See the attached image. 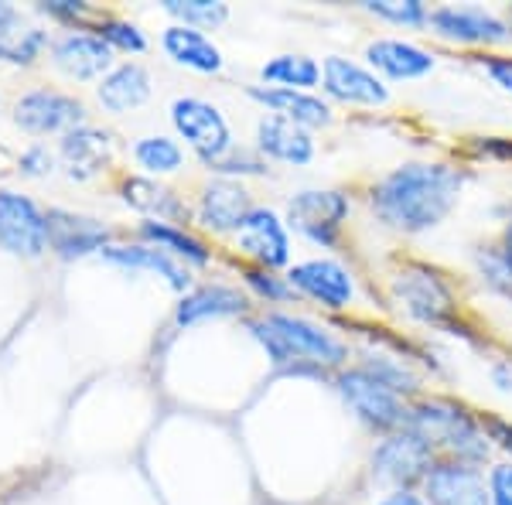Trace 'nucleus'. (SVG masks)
I'll return each mask as SVG.
<instances>
[{
    "instance_id": "f257e3e1",
    "label": "nucleus",
    "mask_w": 512,
    "mask_h": 505,
    "mask_svg": "<svg viewBox=\"0 0 512 505\" xmlns=\"http://www.w3.org/2000/svg\"><path fill=\"white\" fill-rule=\"evenodd\" d=\"M461 185L465 178L451 164H400L373 188V212L379 215V222L400 229V233H427V229L441 226L458 205Z\"/></svg>"
},
{
    "instance_id": "f03ea898",
    "label": "nucleus",
    "mask_w": 512,
    "mask_h": 505,
    "mask_svg": "<svg viewBox=\"0 0 512 505\" xmlns=\"http://www.w3.org/2000/svg\"><path fill=\"white\" fill-rule=\"evenodd\" d=\"M250 331L256 342L270 352L274 362H301V366H342L345 345L328 328H318L294 314H267L263 321H253Z\"/></svg>"
},
{
    "instance_id": "7ed1b4c3",
    "label": "nucleus",
    "mask_w": 512,
    "mask_h": 505,
    "mask_svg": "<svg viewBox=\"0 0 512 505\" xmlns=\"http://www.w3.org/2000/svg\"><path fill=\"white\" fill-rule=\"evenodd\" d=\"M410 434H417L431 451H444L448 461H465V465H478L489 454V441L485 430L475 424L468 410L454 407L444 400H427L410 410Z\"/></svg>"
},
{
    "instance_id": "20e7f679",
    "label": "nucleus",
    "mask_w": 512,
    "mask_h": 505,
    "mask_svg": "<svg viewBox=\"0 0 512 505\" xmlns=\"http://www.w3.org/2000/svg\"><path fill=\"white\" fill-rule=\"evenodd\" d=\"M338 393L349 407L359 413V420H366L376 430H407L410 424V407L386 389L383 383H376L366 369H349L338 376Z\"/></svg>"
},
{
    "instance_id": "39448f33",
    "label": "nucleus",
    "mask_w": 512,
    "mask_h": 505,
    "mask_svg": "<svg viewBox=\"0 0 512 505\" xmlns=\"http://www.w3.org/2000/svg\"><path fill=\"white\" fill-rule=\"evenodd\" d=\"M171 123L188 144L195 147V154L205 164H219L222 157L233 151V137H229V123L212 103L195 96H181L171 103Z\"/></svg>"
},
{
    "instance_id": "423d86ee",
    "label": "nucleus",
    "mask_w": 512,
    "mask_h": 505,
    "mask_svg": "<svg viewBox=\"0 0 512 505\" xmlns=\"http://www.w3.org/2000/svg\"><path fill=\"white\" fill-rule=\"evenodd\" d=\"M393 294L400 308L424 325H448L454 314V297L441 277L427 267H403L393 277Z\"/></svg>"
},
{
    "instance_id": "0eeeda50",
    "label": "nucleus",
    "mask_w": 512,
    "mask_h": 505,
    "mask_svg": "<svg viewBox=\"0 0 512 505\" xmlns=\"http://www.w3.org/2000/svg\"><path fill=\"white\" fill-rule=\"evenodd\" d=\"M434 468V451L410 430L390 434L373 454V475L379 482L396 485V492H410V485L424 482Z\"/></svg>"
},
{
    "instance_id": "6e6552de",
    "label": "nucleus",
    "mask_w": 512,
    "mask_h": 505,
    "mask_svg": "<svg viewBox=\"0 0 512 505\" xmlns=\"http://www.w3.org/2000/svg\"><path fill=\"white\" fill-rule=\"evenodd\" d=\"M0 246L28 260L48 250V219L31 198L0 192Z\"/></svg>"
},
{
    "instance_id": "1a4fd4ad",
    "label": "nucleus",
    "mask_w": 512,
    "mask_h": 505,
    "mask_svg": "<svg viewBox=\"0 0 512 505\" xmlns=\"http://www.w3.org/2000/svg\"><path fill=\"white\" fill-rule=\"evenodd\" d=\"M82 117H86V106L76 96L55 93V89H35L14 103V120L31 134H59V130L69 134L82 127Z\"/></svg>"
},
{
    "instance_id": "9d476101",
    "label": "nucleus",
    "mask_w": 512,
    "mask_h": 505,
    "mask_svg": "<svg viewBox=\"0 0 512 505\" xmlns=\"http://www.w3.org/2000/svg\"><path fill=\"white\" fill-rule=\"evenodd\" d=\"M427 505H492L485 475L465 461H434L431 475L424 478Z\"/></svg>"
},
{
    "instance_id": "9b49d317",
    "label": "nucleus",
    "mask_w": 512,
    "mask_h": 505,
    "mask_svg": "<svg viewBox=\"0 0 512 505\" xmlns=\"http://www.w3.org/2000/svg\"><path fill=\"white\" fill-rule=\"evenodd\" d=\"M236 243L246 256H253L260 267L274 270L284 267L291 260V239H287V229L280 222L277 212L270 209H253L243 219V226L236 229Z\"/></svg>"
},
{
    "instance_id": "f8f14e48",
    "label": "nucleus",
    "mask_w": 512,
    "mask_h": 505,
    "mask_svg": "<svg viewBox=\"0 0 512 505\" xmlns=\"http://www.w3.org/2000/svg\"><path fill=\"white\" fill-rule=\"evenodd\" d=\"M287 284L304 291L308 297H315L318 304L325 308H349L352 297H355V284H352V273L335 260H308V263H297L287 273Z\"/></svg>"
},
{
    "instance_id": "ddd939ff",
    "label": "nucleus",
    "mask_w": 512,
    "mask_h": 505,
    "mask_svg": "<svg viewBox=\"0 0 512 505\" xmlns=\"http://www.w3.org/2000/svg\"><path fill=\"white\" fill-rule=\"evenodd\" d=\"M427 24L441 38L461 41V45H495V41L509 38L506 21L495 18L492 11H482V7H437Z\"/></svg>"
},
{
    "instance_id": "4468645a",
    "label": "nucleus",
    "mask_w": 512,
    "mask_h": 505,
    "mask_svg": "<svg viewBox=\"0 0 512 505\" xmlns=\"http://www.w3.org/2000/svg\"><path fill=\"white\" fill-rule=\"evenodd\" d=\"M291 226L315 243H335L338 226L349 215V198L342 192H301L291 198Z\"/></svg>"
},
{
    "instance_id": "2eb2a0df",
    "label": "nucleus",
    "mask_w": 512,
    "mask_h": 505,
    "mask_svg": "<svg viewBox=\"0 0 512 505\" xmlns=\"http://www.w3.org/2000/svg\"><path fill=\"white\" fill-rule=\"evenodd\" d=\"M321 79H325V93L342 99V103H355V106H383L390 103V89L383 86V79L376 72L362 69L349 59H325L321 65Z\"/></svg>"
},
{
    "instance_id": "dca6fc26",
    "label": "nucleus",
    "mask_w": 512,
    "mask_h": 505,
    "mask_svg": "<svg viewBox=\"0 0 512 505\" xmlns=\"http://www.w3.org/2000/svg\"><path fill=\"white\" fill-rule=\"evenodd\" d=\"M48 219V246L62 256V260H76V256H86L99 250H106V239H110V229L96 219H86V215L65 212V209H52L45 215Z\"/></svg>"
},
{
    "instance_id": "f3484780",
    "label": "nucleus",
    "mask_w": 512,
    "mask_h": 505,
    "mask_svg": "<svg viewBox=\"0 0 512 505\" xmlns=\"http://www.w3.org/2000/svg\"><path fill=\"white\" fill-rule=\"evenodd\" d=\"M55 65L72 79H96L113 65V48L99 35L72 31L55 45Z\"/></svg>"
},
{
    "instance_id": "a211bd4d",
    "label": "nucleus",
    "mask_w": 512,
    "mask_h": 505,
    "mask_svg": "<svg viewBox=\"0 0 512 505\" xmlns=\"http://www.w3.org/2000/svg\"><path fill=\"white\" fill-rule=\"evenodd\" d=\"M110 154H113L110 134H103V130H96V127H76L62 137L65 171H69V178H76V181L99 175V171L110 164Z\"/></svg>"
},
{
    "instance_id": "6ab92c4d",
    "label": "nucleus",
    "mask_w": 512,
    "mask_h": 505,
    "mask_svg": "<svg viewBox=\"0 0 512 505\" xmlns=\"http://www.w3.org/2000/svg\"><path fill=\"white\" fill-rule=\"evenodd\" d=\"M250 212H253V205H250L246 188L229 178L212 181V185L202 192V205H198V219H202L209 229H216V233H229V229L236 233Z\"/></svg>"
},
{
    "instance_id": "aec40b11",
    "label": "nucleus",
    "mask_w": 512,
    "mask_h": 505,
    "mask_svg": "<svg viewBox=\"0 0 512 505\" xmlns=\"http://www.w3.org/2000/svg\"><path fill=\"white\" fill-rule=\"evenodd\" d=\"M366 59L373 69H379L390 79H420L434 69V55L424 48L410 45V41H396V38H376L366 48Z\"/></svg>"
},
{
    "instance_id": "412c9836",
    "label": "nucleus",
    "mask_w": 512,
    "mask_h": 505,
    "mask_svg": "<svg viewBox=\"0 0 512 505\" xmlns=\"http://www.w3.org/2000/svg\"><path fill=\"white\" fill-rule=\"evenodd\" d=\"M256 144L267 157L284 164H308L315 157V140L304 127L284 120V117H267L256 127Z\"/></svg>"
},
{
    "instance_id": "4be33fe9",
    "label": "nucleus",
    "mask_w": 512,
    "mask_h": 505,
    "mask_svg": "<svg viewBox=\"0 0 512 505\" xmlns=\"http://www.w3.org/2000/svg\"><path fill=\"white\" fill-rule=\"evenodd\" d=\"M250 96L260 99V103L270 106V110H277V117L291 120L304 130L328 127V123H332V110H328L325 99L301 93V89H260V86H253Z\"/></svg>"
},
{
    "instance_id": "5701e85b",
    "label": "nucleus",
    "mask_w": 512,
    "mask_h": 505,
    "mask_svg": "<svg viewBox=\"0 0 512 505\" xmlns=\"http://www.w3.org/2000/svg\"><path fill=\"white\" fill-rule=\"evenodd\" d=\"M164 52L171 55L178 65L195 72H219L222 69V52L205 31L198 28H185V24H171L164 31Z\"/></svg>"
},
{
    "instance_id": "b1692460",
    "label": "nucleus",
    "mask_w": 512,
    "mask_h": 505,
    "mask_svg": "<svg viewBox=\"0 0 512 505\" xmlns=\"http://www.w3.org/2000/svg\"><path fill=\"white\" fill-rule=\"evenodd\" d=\"M96 96H99V103H103L110 113L137 110V106L147 103V96H151V76H147L144 65L127 62V65L113 69L110 76L99 82Z\"/></svg>"
},
{
    "instance_id": "393cba45",
    "label": "nucleus",
    "mask_w": 512,
    "mask_h": 505,
    "mask_svg": "<svg viewBox=\"0 0 512 505\" xmlns=\"http://www.w3.org/2000/svg\"><path fill=\"white\" fill-rule=\"evenodd\" d=\"M123 202L134 205L137 212L151 215L154 222H185L188 219V205L178 202V195L171 188L158 185L151 178H127L123 181Z\"/></svg>"
},
{
    "instance_id": "a878e982",
    "label": "nucleus",
    "mask_w": 512,
    "mask_h": 505,
    "mask_svg": "<svg viewBox=\"0 0 512 505\" xmlns=\"http://www.w3.org/2000/svg\"><path fill=\"white\" fill-rule=\"evenodd\" d=\"M246 311V297L233 291V287H198L178 304V325H195L205 318H233V314Z\"/></svg>"
},
{
    "instance_id": "bb28decb",
    "label": "nucleus",
    "mask_w": 512,
    "mask_h": 505,
    "mask_svg": "<svg viewBox=\"0 0 512 505\" xmlns=\"http://www.w3.org/2000/svg\"><path fill=\"white\" fill-rule=\"evenodd\" d=\"M103 256L110 263H120V267H130V270H154L168 280L175 291H185L192 284L185 267H178L164 250H154V246H106Z\"/></svg>"
},
{
    "instance_id": "cd10ccee",
    "label": "nucleus",
    "mask_w": 512,
    "mask_h": 505,
    "mask_svg": "<svg viewBox=\"0 0 512 505\" xmlns=\"http://www.w3.org/2000/svg\"><path fill=\"white\" fill-rule=\"evenodd\" d=\"M140 236L151 239V243L158 246V250H164V253L185 256V260L195 263V267H205V263H209V250H205V243H198V239L188 236L185 229L168 226V222L147 219L144 226H140Z\"/></svg>"
},
{
    "instance_id": "c85d7f7f",
    "label": "nucleus",
    "mask_w": 512,
    "mask_h": 505,
    "mask_svg": "<svg viewBox=\"0 0 512 505\" xmlns=\"http://www.w3.org/2000/svg\"><path fill=\"white\" fill-rule=\"evenodd\" d=\"M260 76L267 82H277V89H308L318 86L321 79V65L308 55H277L274 62H267L260 69Z\"/></svg>"
},
{
    "instance_id": "c756f323",
    "label": "nucleus",
    "mask_w": 512,
    "mask_h": 505,
    "mask_svg": "<svg viewBox=\"0 0 512 505\" xmlns=\"http://www.w3.org/2000/svg\"><path fill=\"white\" fill-rule=\"evenodd\" d=\"M134 157L140 168H147L151 175H171L185 161L181 147L171 137H140L134 144Z\"/></svg>"
},
{
    "instance_id": "7c9ffc66",
    "label": "nucleus",
    "mask_w": 512,
    "mask_h": 505,
    "mask_svg": "<svg viewBox=\"0 0 512 505\" xmlns=\"http://www.w3.org/2000/svg\"><path fill=\"white\" fill-rule=\"evenodd\" d=\"M48 35L41 28H21V24H11V28L0 31V59L14 62V65H31L38 59V52L45 48Z\"/></svg>"
},
{
    "instance_id": "2f4dec72",
    "label": "nucleus",
    "mask_w": 512,
    "mask_h": 505,
    "mask_svg": "<svg viewBox=\"0 0 512 505\" xmlns=\"http://www.w3.org/2000/svg\"><path fill=\"white\" fill-rule=\"evenodd\" d=\"M164 11L175 14L185 28H219L229 18V7L219 0H164Z\"/></svg>"
},
{
    "instance_id": "473e14b6",
    "label": "nucleus",
    "mask_w": 512,
    "mask_h": 505,
    "mask_svg": "<svg viewBox=\"0 0 512 505\" xmlns=\"http://www.w3.org/2000/svg\"><path fill=\"white\" fill-rule=\"evenodd\" d=\"M369 372V376L376 379V383H383L386 389H393L396 396L403 393H414L417 389V376L410 372L407 366H403V359H386V355H369L366 366H362Z\"/></svg>"
},
{
    "instance_id": "72a5a7b5",
    "label": "nucleus",
    "mask_w": 512,
    "mask_h": 505,
    "mask_svg": "<svg viewBox=\"0 0 512 505\" xmlns=\"http://www.w3.org/2000/svg\"><path fill=\"white\" fill-rule=\"evenodd\" d=\"M366 11H373L376 18L403 24V28H420L431 21L427 7L420 0H366Z\"/></svg>"
},
{
    "instance_id": "f704fd0d",
    "label": "nucleus",
    "mask_w": 512,
    "mask_h": 505,
    "mask_svg": "<svg viewBox=\"0 0 512 505\" xmlns=\"http://www.w3.org/2000/svg\"><path fill=\"white\" fill-rule=\"evenodd\" d=\"M99 38L106 41L110 48H123V52H144L147 48V38L137 24H127V21H103L99 24Z\"/></svg>"
},
{
    "instance_id": "c9c22d12",
    "label": "nucleus",
    "mask_w": 512,
    "mask_h": 505,
    "mask_svg": "<svg viewBox=\"0 0 512 505\" xmlns=\"http://www.w3.org/2000/svg\"><path fill=\"white\" fill-rule=\"evenodd\" d=\"M246 284H250L260 297H267V301H287V294H291V287H287L280 277H274V273L250 270L246 273Z\"/></svg>"
},
{
    "instance_id": "e433bc0d",
    "label": "nucleus",
    "mask_w": 512,
    "mask_h": 505,
    "mask_svg": "<svg viewBox=\"0 0 512 505\" xmlns=\"http://www.w3.org/2000/svg\"><path fill=\"white\" fill-rule=\"evenodd\" d=\"M212 168L222 171V175H260V171H263V161H260V157H250V154L229 151L219 164H212Z\"/></svg>"
},
{
    "instance_id": "4c0bfd02",
    "label": "nucleus",
    "mask_w": 512,
    "mask_h": 505,
    "mask_svg": "<svg viewBox=\"0 0 512 505\" xmlns=\"http://www.w3.org/2000/svg\"><path fill=\"white\" fill-rule=\"evenodd\" d=\"M492 505H512V465H495L489 475Z\"/></svg>"
},
{
    "instance_id": "58836bf2",
    "label": "nucleus",
    "mask_w": 512,
    "mask_h": 505,
    "mask_svg": "<svg viewBox=\"0 0 512 505\" xmlns=\"http://www.w3.org/2000/svg\"><path fill=\"white\" fill-rule=\"evenodd\" d=\"M21 171L31 178H41L52 171V154L45 151V147H31V151L21 154Z\"/></svg>"
},
{
    "instance_id": "ea45409f",
    "label": "nucleus",
    "mask_w": 512,
    "mask_h": 505,
    "mask_svg": "<svg viewBox=\"0 0 512 505\" xmlns=\"http://www.w3.org/2000/svg\"><path fill=\"white\" fill-rule=\"evenodd\" d=\"M41 11L52 14V18H62V21H79L82 14H89V7L82 0H45Z\"/></svg>"
},
{
    "instance_id": "a19ab883",
    "label": "nucleus",
    "mask_w": 512,
    "mask_h": 505,
    "mask_svg": "<svg viewBox=\"0 0 512 505\" xmlns=\"http://www.w3.org/2000/svg\"><path fill=\"white\" fill-rule=\"evenodd\" d=\"M482 430H485V434H489L499 447H506V451H512V424H506V420H499V417H485Z\"/></svg>"
},
{
    "instance_id": "79ce46f5",
    "label": "nucleus",
    "mask_w": 512,
    "mask_h": 505,
    "mask_svg": "<svg viewBox=\"0 0 512 505\" xmlns=\"http://www.w3.org/2000/svg\"><path fill=\"white\" fill-rule=\"evenodd\" d=\"M485 69H489L495 86H502L506 93H512V59H489Z\"/></svg>"
},
{
    "instance_id": "37998d69",
    "label": "nucleus",
    "mask_w": 512,
    "mask_h": 505,
    "mask_svg": "<svg viewBox=\"0 0 512 505\" xmlns=\"http://www.w3.org/2000/svg\"><path fill=\"white\" fill-rule=\"evenodd\" d=\"M482 151L512 157V140H506V137H485V140H482Z\"/></svg>"
},
{
    "instance_id": "c03bdc74",
    "label": "nucleus",
    "mask_w": 512,
    "mask_h": 505,
    "mask_svg": "<svg viewBox=\"0 0 512 505\" xmlns=\"http://www.w3.org/2000/svg\"><path fill=\"white\" fill-rule=\"evenodd\" d=\"M379 505H427V502L420 499V495H414V492H403V488H400V492H390V495H386V499L379 502Z\"/></svg>"
},
{
    "instance_id": "a18cd8bd",
    "label": "nucleus",
    "mask_w": 512,
    "mask_h": 505,
    "mask_svg": "<svg viewBox=\"0 0 512 505\" xmlns=\"http://www.w3.org/2000/svg\"><path fill=\"white\" fill-rule=\"evenodd\" d=\"M11 24H18V11H14L11 4H4V0H0V31L11 28Z\"/></svg>"
},
{
    "instance_id": "49530a36",
    "label": "nucleus",
    "mask_w": 512,
    "mask_h": 505,
    "mask_svg": "<svg viewBox=\"0 0 512 505\" xmlns=\"http://www.w3.org/2000/svg\"><path fill=\"white\" fill-rule=\"evenodd\" d=\"M506 250H512V222H509V246H506Z\"/></svg>"
}]
</instances>
